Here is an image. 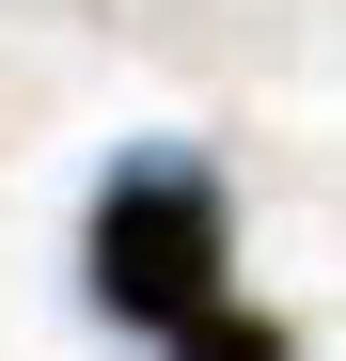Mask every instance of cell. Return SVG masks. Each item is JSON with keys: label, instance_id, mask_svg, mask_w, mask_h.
Here are the masks:
<instances>
[{"label": "cell", "instance_id": "6da1fadb", "mask_svg": "<svg viewBox=\"0 0 346 361\" xmlns=\"http://www.w3.org/2000/svg\"><path fill=\"white\" fill-rule=\"evenodd\" d=\"M79 283H95V314L142 330V345L205 330L220 298H237V204H220V173L205 157H126L95 189V220H79Z\"/></svg>", "mask_w": 346, "mask_h": 361}, {"label": "cell", "instance_id": "7a4b0ae2", "mask_svg": "<svg viewBox=\"0 0 346 361\" xmlns=\"http://www.w3.org/2000/svg\"><path fill=\"white\" fill-rule=\"evenodd\" d=\"M157 361H299V330H283V314H252V298H220V314H205V330H173Z\"/></svg>", "mask_w": 346, "mask_h": 361}]
</instances>
